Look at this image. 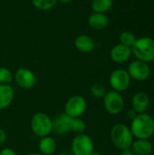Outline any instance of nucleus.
Returning a JSON list of instances; mask_svg holds the SVG:
<instances>
[{
	"label": "nucleus",
	"mask_w": 154,
	"mask_h": 155,
	"mask_svg": "<svg viewBox=\"0 0 154 155\" xmlns=\"http://www.w3.org/2000/svg\"><path fill=\"white\" fill-rule=\"evenodd\" d=\"M129 127L135 139L149 140L154 134V118L146 113L139 114L131 120Z\"/></svg>",
	"instance_id": "1"
},
{
	"label": "nucleus",
	"mask_w": 154,
	"mask_h": 155,
	"mask_svg": "<svg viewBox=\"0 0 154 155\" xmlns=\"http://www.w3.org/2000/svg\"><path fill=\"white\" fill-rule=\"evenodd\" d=\"M110 138L113 144L119 150L129 149L134 140V137L130 130V127L125 124H115L110 133Z\"/></svg>",
	"instance_id": "2"
},
{
	"label": "nucleus",
	"mask_w": 154,
	"mask_h": 155,
	"mask_svg": "<svg viewBox=\"0 0 154 155\" xmlns=\"http://www.w3.org/2000/svg\"><path fill=\"white\" fill-rule=\"evenodd\" d=\"M131 48L137 60L147 64L154 61V39L148 36L137 38Z\"/></svg>",
	"instance_id": "3"
},
{
	"label": "nucleus",
	"mask_w": 154,
	"mask_h": 155,
	"mask_svg": "<svg viewBox=\"0 0 154 155\" xmlns=\"http://www.w3.org/2000/svg\"><path fill=\"white\" fill-rule=\"evenodd\" d=\"M30 128L33 134L39 138L51 135L53 133V119L44 113H36L31 118Z\"/></svg>",
	"instance_id": "4"
},
{
	"label": "nucleus",
	"mask_w": 154,
	"mask_h": 155,
	"mask_svg": "<svg viewBox=\"0 0 154 155\" xmlns=\"http://www.w3.org/2000/svg\"><path fill=\"white\" fill-rule=\"evenodd\" d=\"M103 103L105 111L112 115L120 114L125 106V102L122 94L113 90L108 91L106 93L103 98Z\"/></svg>",
	"instance_id": "5"
},
{
	"label": "nucleus",
	"mask_w": 154,
	"mask_h": 155,
	"mask_svg": "<svg viewBox=\"0 0 154 155\" xmlns=\"http://www.w3.org/2000/svg\"><path fill=\"white\" fill-rule=\"evenodd\" d=\"M87 105V101L83 95H73L66 101L64 108V114L73 118H81L85 114Z\"/></svg>",
	"instance_id": "6"
},
{
	"label": "nucleus",
	"mask_w": 154,
	"mask_h": 155,
	"mask_svg": "<svg viewBox=\"0 0 154 155\" xmlns=\"http://www.w3.org/2000/svg\"><path fill=\"white\" fill-rule=\"evenodd\" d=\"M71 149L74 155H91L94 152L93 141L84 133L75 134L71 143Z\"/></svg>",
	"instance_id": "7"
},
{
	"label": "nucleus",
	"mask_w": 154,
	"mask_h": 155,
	"mask_svg": "<svg viewBox=\"0 0 154 155\" xmlns=\"http://www.w3.org/2000/svg\"><path fill=\"white\" fill-rule=\"evenodd\" d=\"M132 79L127 70L118 68L113 70L109 76V84L112 89L118 93L125 92L131 85Z\"/></svg>",
	"instance_id": "8"
},
{
	"label": "nucleus",
	"mask_w": 154,
	"mask_h": 155,
	"mask_svg": "<svg viewBox=\"0 0 154 155\" xmlns=\"http://www.w3.org/2000/svg\"><path fill=\"white\" fill-rule=\"evenodd\" d=\"M14 81L20 88L29 90L35 85L36 76L32 70L25 67H20L14 74Z\"/></svg>",
	"instance_id": "9"
},
{
	"label": "nucleus",
	"mask_w": 154,
	"mask_h": 155,
	"mask_svg": "<svg viewBox=\"0 0 154 155\" xmlns=\"http://www.w3.org/2000/svg\"><path fill=\"white\" fill-rule=\"evenodd\" d=\"M127 72L131 79L140 82L147 80L151 75V68L149 64L145 62L137 59L133 61L129 64Z\"/></svg>",
	"instance_id": "10"
},
{
	"label": "nucleus",
	"mask_w": 154,
	"mask_h": 155,
	"mask_svg": "<svg viewBox=\"0 0 154 155\" xmlns=\"http://www.w3.org/2000/svg\"><path fill=\"white\" fill-rule=\"evenodd\" d=\"M150 97L144 92H137L135 93L131 100L132 109L137 114H143L147 111L150 106Z\"/></svg>",
	"instance_id": "11"
},
{
	"label": "nucleus",
	"mask_w": 154,
	"mask_h": 155,
	"mask_svg": "<svg viewBox=\"0 0 154 155\" xmlns=\"http://www.w3.org/2000/svg\"><path fill=\"white\" fill-rule=\"evenodd\" d=\"M132 54V48L122 44L114 45L110 51L111 59L117 64H123L127 62L131 58Z\"/></svg>",
	"instance_id": "12"
},
{
	"label": "nucleus",
	"mask_w": 154,
	"mask_h": 155,
	"mask_svg": "<svg viewBox=\"0 0 154 155\" xmlns=\"http://www.w3.org/2000/svg\"><path fill=\"white\" fill-rule=\"evenodd\" d=\"M74 46L81 53L90 54L95 48V42L87 35H80L74 40Z\"/></svg>",
	"instance_id": "13"
},
{
	"label": "nucleus",
	"mask_w": 154,
	"mask_h": 155,
	"mask_svg": "<svg viewBox=\"0 0 154 155\" xmlns=\"http://www.w3.org/2000/svg\"><path fill=\"white\" fill-rule=\"evenodd\" d=\"M53 133L57 135H65L70 132L69 128V116L62 114L53 119Z\"/></svg>",
	"instance_id": "14"
},
{
	"label": "nucleus",
	"mask_w": 154,
	"mask_h": 155,
	"mask_svg": "<svg viewBox=\"0 0 154 155\" xmlns=\"http://www.w3.org/2000/svg\"><path fill=\"white\" fill-rule=\"evenodd\" d=\"M15 90L11 84H0V111L8 108L14 101Z\"/></svg>",
	"instance_id": "15"
},
{
	"label": "nucleus",
	"mask_w": 154,
	"mask_h": 155,
	"mask_svg": "<svg viewBox=\"0 0 154 155\" xmlns=\"http://www.w3.org/2000/svg\"><path fill=\"white\" fill-rule=\"evenodd\" d=\"M88 25L93 30H103L109 25V18L105 14L93 13L87 19Z\"/></svg>",
	"instance_id": "16"
},
{
	"label": "nucleus",
	"mask_w": 154,
	"mask_h": 155,
	"mask_svg": "<svg viewBox=\"0 0 154 155\" xmlns=\"http://www.w3.org/2000/svg\"><path fill=\"white\" fill-rule=\"evenodd\" d=\"M131 149L135 155H152L153 152V145L149 140L135 139L132 143Z\"/></svg>",
	"instance_id": "17"
},
{
	"label": "nucleus",
	"mask_w": 154,
	"mask_h": 155,
	"mask_svg": "<svg viewBox=\"0 0 154 155\" xmlns=\"http://www.w3.org/2000/svg\"><path fill=\"white\" fill-rule=\"evenodd\" d=\"M38 149H39V153H42V154H54L56 152V149H57L56 141L51 135L40 138V141L38 143Z\"/></svg>",
	"instance_id": "18"
},
{
	"label": "nucleus",
	"mask_w": 154,
	"mask_h": 155,
	"mask_svg": "<svg viewBox=\"0 0 154 155\" xmlns=\"http://www.w3.org/2000/svg\"><path fill=\"white\" fill-rule=\"evenodd\" d=\"M113 4V0H93L91 6L94 13L104 14L112 8Z\"/></svg>",
	"instance_id": "19"
},
{
	"label": "nucleus",
	"mask_w": 154,
	"mask_h": 155,
	"mask_svg": "<svg viewBox=\"0 0 154 155\" xmlns=\"http://www.w3.org/2000/svg\"><path fill=\"white\" fill-rule=\"evenodd\" d=\"M70 132L75 134H84L86 130V124L82 118H73L69 116Z\"/></svg>",
	"instance_id": "20"
},
{
	"label": "nucleus",
	"mask_w": 154,
	"mask_h": 155,
	"mask_svg": "<svg viewBox=\"0 0 154 155\" xmlns=\"http://www.w3.org/2000/svg\"><path fill=\"white\" fill-rule=\"evenodd\" d=\"M33 5L41 11H48L54 8L57 3V0H31Z\"/></svg>",
	"instance_id": "21"
},
{
	"label": "nucleus",
	"mask_w": 154,
	"mask_h": 155,
	"mask_svg": "<svg viewBox=\"0 0 154 155\" xmlns=\"http://www.w3.org/2000/svg\"><path fill=\"white\" fill-rule=\"evenodd\" d=\"M90 93L93 95V97L96 98V99H103L104 97V95L107 93V90L105 88V86L100 83H95L93 84H92L91 88H90Z\"/></svg>",
	"instance_id": "22"
},
{
	"label": "nucleus",
	"mask_w": 154,
	"mask_h": 155,
	"mask_svg": "<svg viewBox=\"0 0 154 155\" xmlns=\"http://www.w3.org/2000/svg\"><path fill=\"white\" fill-rule=\"evenodd\" d=\"M136 36L133 33L130 32V31H124L123 33H121L120 36H119V40H120V44L127 45L129 47H132L133 45L134 44V42L136 41Z\"/></svg>",
	"instance_id": "23"
},
{
	"label": "nucleus",
	"mask_w": 154,
	"mask_h": 155,
	"mask_svg": "<svg viewBox=\"0 0 154 155\" xmlns=\"http://www.w3.org/2000/svg\"><path fill=\"white\" fill-rule=\"evenodd\" d=\"M14 81V74L6 67H0V84H11Z\"/></svg>",
	"instance_id": "24"
},
{
	"label": "nucleus",
	"mask_w": 154,
	"mask_h": 155,
	"mask_svg": "<svg viewBox=\"0 0 154 155\" xmlns=\"http://www.w3.org/2000/svg\"><path fill=\"white\" fill-rule=\"evenodd\" d=\"M0 155H17L12 148H4L0 151Z\"/></svg>",
	"instance_id": "25"
},
{
	"label": "nucleus",
	"mask_w": 154,
	"mask_h": 155,
	"mask_svg": "<svg viewBox=\"0 0 154 155\" xmlns=\"http://www.w3.org/2000/svg\"><path fill=\"white\" fill-rule=\"evenodd\" d=\"M6 140H7V134H6V132L4 129L0 128V145L4 144Z\"/></svg>",
	"instance_id": "26"
},
{
	"label": "nucleus",
	"mask_w": 154,
	"mask_h": 155,
	"mask_svg": "<svg viewBox=\"0 0 154 155\" xmlns=\"http://www.w3.org/2000/svg\"><path fill=\"white\" fill-rule=\"evenodd\" d=\"M121 155H135V153L133 152V150L131 148H129V149L122 150L121 151Z\"/></svg>",
	"instance_id": "27"
},
{
	"label": "nucleus",
	"mask_w": 154,
	"mask_h": 155,
	"mask_svg": "<svg viewBox=\"0 0 154 155\" xmlns=\"http://www.w3.org/2000/svg\"><path fill=\"white\" fill-rule=\"evenodd\" d=\"M136 115H137V114H136L133 109H131V110H129V111L127 112V116H128L131 120H133Z\"/></svg>",
	"instance_id": "28"
},
{
	"label": "nucleus",
	"mask_w": 154,
	"mask_h": 155,
	"mask_svg": "<svg viewBox=\"0 0 154 155\" xmlns=\"http://www.w3.org/2000/svg\"><path fill=\"white\" fill-rule=\"evenodd\" d=\"M73 0H57V2H60V3H63V4H68V3H71Z\"/></svg>",
	"instance_id": "29"
},
{
	"label": "nucleus",
	"mask_w": 154,
	"mask_h": 155,
	"mask_svg": "<svg viewBox=\"0 0 154 155\" xmlns=\"http://www.w3.org/2000/svg\"><path fill=\"white\" fill-rule=\"evenodd\" d=\"M25 155H44L40 153H25Z\"/></svg>",
	"instance_id": "30"
},
{
	"label": "nucleus",
	"mask_w": 154,
	"mask_h": 155,
	"mask_svg": "<svg viewBox=\"0 0 154 155\" xmlns=\"http://www.w3.org/2000/svg\"><path fill=\"white\" fill-rule=\"evenodd\" d=\"M91 155H103V153H99V152H93V153Z\"/></svg>",
	"instance_id": "31"
},
{
	"label": "nucleus",
	"mask_w": 154,
	"mask_h": 155,
	"mask_svg": "<svg viewBox=\"0 0 154 155\" xmlns=\"http://www.w3.org/2000/svg\"><path fill=\"white\" fill-rule=\"evenodd\" d=\"M56 155H69V154H67V153H57Z\"/></svg>",
	"instance_id": "32"
},
{
	"label": "nucleus",
	"mask_w": 154,
	"mask_h": 155,
	"mask_svg": "<svg viewBox=\"0 0 154 155\" xmlns=\"http://www.w3.org/2000/svg\"><path fill=\"white\" fill-rule=\"evenodd\" d=\"M0 26H1V21H0Z\"/></svg>",
	"instance_id": "33"
}]
</instances>
